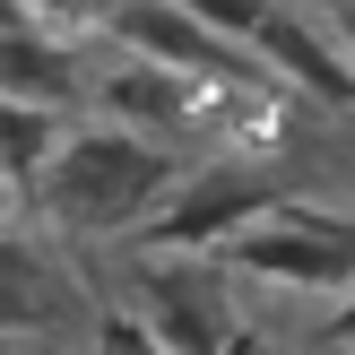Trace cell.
I'll use <instances>...</instances> for the list:
<instances>
[{
  "instance_id": "30bf717a",
  "label": "cell",
  "mask_w": 355,
  "mask_h": 355,
  "mask_svg": "<svg viewBox=\"0 0 355 355\" xmlns=\"http://www.w3.org/2000/svg\"><path fill=\"white\" fill-rule=\"evenodd\" d=\"M61 130H69L61 113H35V104H0V182H9V191H26L35 173H44V156L61 148Z\"/></svg>"
},
{
  "instance_id": "9c48e42d",
  "label": "cell",
  "mask_w": 355,
  "mask_h": 355,
  "mask_svg": "<svg viewBox=\"0 0 355 355\" xmlns=\"http://www.w3.org/2000/svg\"><path fill=\"white\" fill-rule=\"evenodd\" d=\"M0 104L69 113V104H87V61L61 44V35H44V26H26V35H0Z\"/></svg>"
},
{
  "instance_id": "52a82bcc",
  "label": "cell",
  "mask_w": 355,
  "mask_h": 355,
  "mask_svg": "<svg viewBox=\"0 0 355 355\" xmlns=\"http://www.w3.org/2000/svg\"><path fill=\"white\" fill-rule=\"evenodd\" d=\"M243 52H252L286 96H312V104H329V113H355V69L338 61V44H329L304 9L269 0V17L252 26V44H243Z\"/></svg>"
},
{
  "instance_id": "6da1fadb",
  "label": "cell",
  "mask_w": 355,
  "mask_h": 355,
  "mask_svg": "<svg viewBox=\"0 0 355 355\" xmlns=\"http://www.w3.org/2000/svg\"><path fill=\"white\" fill-rule=\"evenodd\" d=\"M191 173L182 148H156V139H121L104 121L87 130H61V148L44 156L17 200L44 208L52 234H78V243H113V234H139V225L165 208V191Z\"/></svg>"
},
{
  "instance_id": "3957f363",
  "label": "cell",
  "mask_w": 355,
  "mask_h": 355,
  "mask_svg": "<svg viewBox=\"0 0 355 355\" xmlns=\"http://www.w3.org/2000/svg\"><path fill=\"white\" fill-rule=\"evenodd\" d=\"M277 200H286V182H277L260 156H217V165H191L182 182L165 191V208L139 225V260H208L225 234H243L252 217H269Z\"/></svg>"
},
{
  "instance_id": "7c38bea8",
  "label": "cell",
  "mask_w": 355,
  "mask_h": 355,
  "mask_svg": "<svg viewBox=\"0 0 355 355\" xmlns=\"http://www.w3.org/2000/svg\"><path fill=\"white\" fill-rule=\"evenodd\" d=\"M96 355H165L130 312H96Z\"/></svg>"
},
{
  "instance_id": "4fadbf2b",
  "label": "cell",
  "mask_w": 355,
  "mask_h": 355,
  "mask_svg": "<svg viewBox=\"0 0 355 355\" xmlns=\"http://www.w3.org/2000/svg\"><path fill=\"white\" fill-rule=\"evenodd\" d=\"M329 26H338V61L355 69V0H329Z\"/></svg>"
},
{
  "instance_id": "7a4b0ae2",
  "label": "cell",
  "mask_w": 355,
  "mask_h": 355,
  "mask_svg": "<svg viewBox=\"0 0 355 355\" xmlns=\"http://www.w3.org/2000/svg\"><path fill=\"white\" fill-rule=\"evenodd\" d=\"M208 260L225 277H260V286H286V295H329V286H355V225L312 208V200H277L269 217L225 234Z\"/></svg>"
},
{
  "instance_id": "5bb4252c",
  "label": "cell",
  "mask_w": 355,
  "mask_h": 355,
  "mask_svg": "<svg viewBox=\"0 0 355 355\" xmlns=\"http://www.w3.org/2000/svg\"><path fill=\"white\" fill-rule=\"evenodd\" d=\"M321 338H329V347H355V286H347V304L329 312V329H321Z\"/></svg>"
},
{
  "instance_id": "ba28073f",
  "label": "cell",
  "mask_w": 355,
  "mask_h": 355,
  "mask_svg": "<svg viewBox=\"0 0 355 355\" xmlns=\"http://www.w3.org/2000/svg\"><path fill=\"white\" fill-rule=\"evenodd\" d=\"M87 312V295L61 277V260L26 234H0V338H52Z\"/></svg>"
},
{
  "instance_id": "277c9868",
  "label": "cell",
  "mask_w": 355,
  "mask_h": 355,
  "mask_svg": "<svg viewBox=\"0 0 355 355\" xmlns=\"http://www.w3.org/2000/svg\"><path fill=\"white\" fill-rule=\"evenodd\" d=\"M104 35H113L130 61H148V69H173V78H191V87H217V96H286V87L269 78V69L252 61L243 44H217L208 26H191L173 0H104V17H96Z\"/></svg>"
},
{
  "instance_id": "8fae6325",
  "label": "cell",
  "mask_w": 355,
  "mask_h": 355,
  "mask_svg": "<svg viewBox=\"0 0 355 355\" xmlns=\"http://www.w3.org/2000/svg\"><path fill=\"white\" fill-rule=\"evenodd\" d=\"M191 26H208L217 44H252V26L269 17V0H173Z\"/></svg>"
},
{
  "instance_id": "5b68a950",
  "label": "cell",
  "mask_w": 355,
  "mask_h": 355,
  "mask_svg": "<svg viewBox=\"0 0 355 355\" xmlns=\"http://www.w3.org/2000/svg\"><path fill=\"white\" fill-rule=\"evenodd\" d=\"M139 312L130 321L148 329L165 355H225L234 338V286H225L217 260H139Z\"/></svg>"
},
{
  "instance_id": "8992f818",
  "label": "cell",
  "mask_w": 355,
  "mask_h": 355,
  "mask_svg": "<svg viewBox=\"0 0 355 355\" xmlns=\"http://www.w3.org/2000/svg\"><path fill=\"white\" fill-rule=\"evenodd\" d=\"M87 104L104 113V130L173 148L182 130H200V113L217 104V87H191V78H173V69H148V61H113V69L87 78Z\"/></svg>"
},
{
  "instance_id": "2e32d148",
  "label": "cell",
  "mask_w": 355,
  "mask_h": 355,
  "mask_svg": "<svg viewBox=\"0 0 355 355\" xmlns=\"http://www.w3.org/2000/svg\"><path fill=\"white\" fill-rule=\"evenodd\" d=\"M0 355H26V347H0Z\"/></svg>"
},
{
  "instance_id": "9a60e30c",
  "label": "cell",
  "mask_w": 355,
  "mask_h": 355,
  "mask_svg": "<svg viewBox=\"0 0 355 355\" xmlns=\"http://www.w3.org/2000/svg\"><path fill=\"white\" fill-rule=\"evenodd\" d=\"M225 355H277V347H269V338H260V329H252V321H243V329H234V338H225Z\"/></svg>"
}]
</instances>
